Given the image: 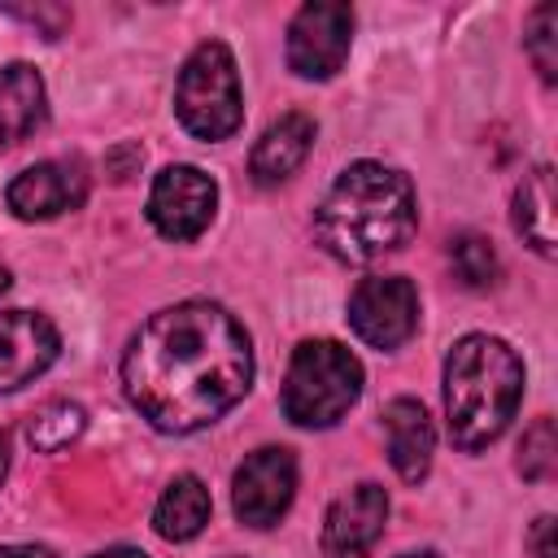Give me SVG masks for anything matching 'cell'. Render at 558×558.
<instances>
[{
    "label": "cell",
    "mask_w": 558,
    "mask_h": 558,
    "mask_svg": "<svg viewBox=\"0 0 558 558\" xmlns=\"http://www.w3.org/2000/svg\"><path fill=\"white\" fill-rule=\"evenodd\" d=\"M253 384L248 331L214 301L157 310L122 353V388L157 432H201Z\"/></svg>",
    "instance_id": "1"
},
{
    "label": "cell",
    "mask_w": 558,
    "mask_h": 558,
    "mask_svg": "<svg viewBox=\"0 0 558 558\" xmlns=\"http://www.w3.org/2000/svg\"><path fill=\"white\" fill-rule=\"evenodd\" d=\"M414 183L384 161H353L349 170H340L314 214L318 244L349 266H371L384 253H397L414 235Z\"/></svg>",
    "instance_id": "2"
},
{
    "label": "cell",
    "mask_w": 558,
    "mask_h": 558,
    "mask_svg": "<svg viewBox=\"0 0 558 558\" xmlns=\"http://www.w3.org/2000/svg\"><path fill=\"white\" fill-rule=\"evenodd\" d=\"M523 397L519 353L484 331L462 336L445 357V418L449 440L466 453L488 449L514 418Z\"/></svg>",
    "instance_id": "3"
},
{
    "label": "cell",
    "mask_w": 558,
    "mask_h": 558,
    "mask_svg": "<svg viewBox=\"0 0 558 558\" xmlns=\"http://www.w3.org/2000/svg\"><path fill=\"white\" fill-rule=\"evenodd\" d=\"M362 397V362L336 340H301L283 375V414L296 427H331Z\"/></svg>",
    "instance_id": "4"
},
{
    "label": "cell",
    "mask_w": 558,
    "mask_h": 558,
    "mask_svg": "<svg viewBox=\"0 0 558 558\" xmlns=\"http://www.w3.org/2000/svg\"><path fill=\"white\" fill-rule=\"evenodd\" d=\"M174 113L187 135L218 144L240 131L244 122V96H240V70L222 39H205L192 48V57L179 70L174 83Z\"/></svg>",
    "instance_id": "5"
},
{
    "label": "cell",
    "mask_w": 558,
    "mask_h": 558,
    "mask_svg": "<svg viewBox=\"0 0 558 558\" xmlns=\"http://www.w3.org/2000/svg\"><path fill=\"white\" fill-rule=\"evenodd\" d=\"M349 327L371 349H401L418 331V288L405 275H371L349 292Z\"/></svg>",
    "instance_id": "6"
},
{
    "label": "cell",
    "mask_w": 558,
    "mask_h": 558,
    "mask_svg": "<svg viewBox=\"0 0 558 558\" xmlns=\"http://www.w3.org/2000/svg\"><path fill=\"white\" fill-rule=\"evenodd\" d=\"M353 44V9L336 0H310L288 22V70L296 78H331Z\"/></svg>",
    "instance_id": "7"
},
{
    "label": "cell",
    "mask_w": 558,
    "mask_h": 558,
    "mask_svg": "<svg viewBox=\"0 0 558 558\" xmlns=\"http://www.w3.org/2000/svg\"><path fill=\"white\" fill-rule=\"evenodd\" d=\"M218 209V183L201 166H166L148 187V222L157 235L187 244L196 240Z\"/></svg>",
    "instance_id": "8"
},
{
    "label": "cell",
    "mask_w": 558,
    "mask_h": 558,
    "mask_svg": "<svg viewBox=\"0 0 558 558\" xmlns=\"http://www.w3.org/2000/svg\"><path fill=\"white\" fill-rule=\"evenodd\" d=\"M296 497V458L279 445L253 449L231 480V506L235 519L248 527H275Z\"/></svg>",
    "instance_id": "9"
},
{
    "label": "cell",
    "mask_w": 558,
    "mask_h": 558,
    "mask_svg": "<svg viewBox=\"0 0 558 558\" xmlns=\"http://www.w3.org/2000/svg\"><path fill=\"white\" fill-rule=\"evenodd\" d=\"M388 523V493L371 480L340 493L323 519V558H366Z\"/></svg>",
    "instance_id": "10"
},
{
    "label": "cell",
    "mask_w": 558,
    "mask_h": 558,
    "mask_svg": "<svg viewBox=\"0 0 558 558\" xmlns=\"http://www.w3.org/2000/svg\"><path fill=\"white\" fill-rule=\"evenodd\" d=\"M61 353L57 327L35 310L0 314V392H17L39 379Z\"/></svg>",
    "instance_id": "11"
},
{
    "label": "cell",
    "mask_w": 558,
    "mask_h": 558,
    "mask_svg": "<svg viewBox=\"0 0 558 558\" xmlns=\"http://www.w3.org/2000/svg\"><path fill=\"white\" fill-rule=\"evenodd\" d=\"M4 201L22 222H48L87 201V174L78 161H39L4 187Z\"/></svg>",
    "instance_id": "12"
},
{
    "label": "cell",
    "mask_w": 558,
    "mask_h": 558,
    "mask_svg": "<svg viewBox=\"0 0 558 558\" xmlns=\"http://www.w3.org/2000/svg\"><path fill=\"white\" fill-rule=\"evenodd\" d=\"M310 148H314V118L301 113V109L283 113L279 122H270V126L262 131V140H257L253 153H248V174H253V183H257V187L283 183L288 174L301 170V161L310 157Z\"/></svg>",
    "instance_id": "13"
},
{
    "label": "cell",
    "mask_w": 558,
    "mask_h": 558,
    "mask_svg": "<svg viewBox=\"0 0 558 558\" xmlns=\"http://www.w3.org/2000/svg\"><path fill=\"white\" fill-rule=\"evenodd\" d=\"M384 427H388V462L405 484H418L432 471V449H436V432L432 418L423 410V401L414 397H397L384 405Z\"/></svg>",
    "instance_id": "14"
},
{
    "label": "cell",
    "mask_w": 558,
    "mask_h": 558,
    "mask_svg": "<svg viewBox=\"0 0 558 558\" xmlns=\"http://www.w3.org/2000/svg\"><path fill=\"white\" fill-rule=\"evenodd\" d=\"M48 113V92L35 65L13 61L0 70V144H22Z\"/></svg>",
    "instance_id": "15"
},
{
    "label": "cell",
    "mask_w": 558,
    "mask_h": 558,
    "mask_svg": "<svg viewBox=\"0 0 558 558\" xmlns=\"http://www.w3.org/2000/svg\"><path fill=\"white\" fill-rule=\"evenodd\" d=\"M514 231L523 235V244L541 257L558 253V235H554V170L536 166L523 174V183L514 187Z\"/></svg>",
    "instance_id": "16"
},
{
    "label": "cell",
    "mask_w": 558,
    "mask_h": 558,
    "mask_svg": "<svg viewBox=\"0 0 558 558\" xmlns=\"http://www.w3.org/2000/svg\"><path fill=\"white\" fill-rule=\"evenodd\" d=\"M209 488L196 480V475H174L166 484V493L157 497V510H153V527L157 536L166 541H192L201 536V527L209 523Z\"/></svg>",
    "instance_id": "17"
},
{
    "label": "cell",
    "mask_w": 558,
    "mask_h": 558,
    "mask_svg": "<svg viewBox=\"0 0 558 558\" xmlns=\"http://www.w3.org/2000/svg\"><path fill=\"white\" fill-rule=\"evenodd\" d=\"M83 427H87V410L78 401H48L39 414H31L26 440L39 453H61L83 436Z\"/></svg>",
    "instance_id": "18"
},
{
    "label": "cell",
    "mask_w": 558,
    "mask_h": 558,
    "mask_svg": "<svg viewBox=\"0 0 558 558\" xmlns=\"http://www.w3.org/2000/svg\"><path fill=\"white\" fill-rule=\"evenodd\" d=\"M449 266H453V275L466 283V288H493L497 283V253H493V244L484 240V235H475V231H462V235H453V244H449Z\"/></svg>",
    "instance_id": "19"
},
{
    "label": "cell",
    "mask_w": 558,
    "mask_h": 558,
    "mask_svg": "<svg viewBox=\"0 0 558 558\" xmlns=\"http://www.w3.org/2000/svg\"><path fill=\"white\" fill-rule=\"evenodd\" d=\"M554 466H558L554 418H536V423L523 432V440H519V475L532 480V484H541V480L554 475Z\"/></svg>",
    "instance_id": "20"
},
{
    "label": "cell",
    "mask_w": 558,
    "mask_h": 558,
    "mask_svg": "<svg viewBox=\"0 0 558 558\" xmlns=\"http://www.w3.org/2000/svg\"><path fill=\"white\" fill-rule=\"evenodd\" d=\"M554 22H558L554 4H536V9H532V17H527V35H523V44H527V57L536 61V70H541V78H545V83H554V74H558V52H554Z\"/></svg>",
    "instance_id": "21"
},
{
    "label": "cell",
    "mask_w": 558,
    "mask_h": 558,
    "mask_svg": "<svg viewBox=\"0 0 558 558\" xmlns=\"http://www.w3.org/2000/svg\"><path fill=\"white\" fill-rule=\"evenodd\" d=\"M532 549H536V558H554V519L549 514H541L532 523Z\"/></svg>",
    "instance_id": "22"
},
{
    "label": "cell",
    "mask_w": 558,
    "mask_h": 558,
    "mask_svg": "<svg viewBox=\"0 0 558 558\" xmlns=\"http://www.w3.org/2000/svg\"><path fill=\"white\" fill-rule=\"evenodd\" d=\"M0 558H57L44 545H0Z\"/></svg>",
    "instance_id": "23"
},
{
    "label": "cell",
    "mask_w": 558,
    "mask_h": 558,
    "mask_svg": "<svg viewBox=\"0 0 558 558\" xmlns=\"http://www.w3.org/2000/svg\"><path fill=\"white\" fill-rule=\"evenodd\" d=\"M92 558H148V554L131 549V545H118V549H105V554H92Z\"/></svg>",
    "instance_id": "24"
},
{
    "label": "cell",
    "mask_w": 558,
    "mask_h": 558,
    "mask_svg": "<svg viewBox=\"0 0 558 558\" xmlns=\"http://www.w3.org/2000/svg\"><path fill=\"white\" fill-rule=\"evenodd\" d=\"M4 475H9V440L0 432V484H4Z\"/></svg>",
    "instance_id": "25"
},
{
    "label": "cell",
    "mask_w": 558,
    "mask_h": 558,
    "mask_svg": "<svg viewBox=\"0 0 558 558\" xmlns=\"http://www.w3.org/2000/svg\"><path fill=\"white\" fill-rule=\"evenodd\" d=\"M401 558H440L436 549H418V554H401Z\"/></svg>",
    "instance_id": "26"
},
{
    "label": "cell",
    "mask_w": 558,
    "mask_h": 558,
    "mask_svg": "<svg viewBox=\"0 0 558 558\" xmlns=\"http://www.w3.org/2000/svg\"><path fill=\"white\" fill-rule=\"evenodd\" d=\"M4 288H9V270L0 266V292H4Z\"/></svg>",
    "instance_id": "27"
}]
</instances>
